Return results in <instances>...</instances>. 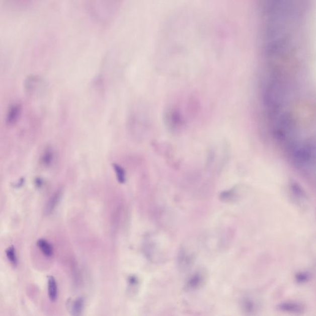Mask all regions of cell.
Returning a JSON list of instances; mask_svg holds the SVG:
<instances>
[{"label":"cell","instance_id":"1","mask_svg":"<svg viewBox=\"0 0 316 316\" xmlns=\"http://www.w3.org/2000/svg\"><path fill=\"white\" fill-rule=\"evenodd\" d=\"M124 0H86V10L90 18L99 25L113 21Z\"/></svg>","mask_w":316,"mask_h":316},{"label":"cell","instance_id":"2","mask_svg":"<svg viewBox=\"0 0 316 316\" xmlns=\"http://www.w3.org/2000/svg\"><path fill=\"white\" fill-rule=\"evenodd\" d=\"M6 6L16 12L29 9L33 5L35 0H4Z\"/></svg>","mask_w":316,"mask_h":316},{"label":"cell","instance_id":"3","mask_svg":"<svg viewBox=\"0 0 316 316\" xmlns=\"http://www.w3.org/2000/svg\"><path fill=\"white\" fill-rule=\"evenodd\" d=\"M241 306L244 311L247 314L253 315L257 312L259 309V303L253 297L251 296H244L242 299Z\"/></svg>","mask_w":316,"mask_h":316},{"label":"cell","instance_id":"4","mask_svg":"<svg viewBox=\"0 0 316 316\" xmlns=\"http://www.w3.org/2000/svg\"><path fill=\"white\" fill-rule=\"evenodd\" d=\"M277 307L280 311L292 314H301L304 311L303 306L295 302H284L278 305Z\"/></svg>","mask_w":316,"mask_h":316},{"label":"cell","instance_id":"5","mask_svg":"<svg viewBox=\"0 0 316 316\" xmlns=\"http://www.w3.org/2000/svg\"><path fill=\"white\" fill-rule=\"evenodd\" d=\"M291 196L293 198V201L299 204L304 203L307 201L306 193L304 191L301 187L296 184L291 185Z\"/></svg>","mask_w":316,"mask_h":316},{"label":"cell","instance_id":"6","mask_svg":"<svg viewBox=\"0 0 316 316\" xmlns=\"http://www.w3.org/2000/svg\"><path fill=\"white\" fill-rule=\"evenodd\" d=\"M204 282V276L202 272H197L190 278L187 282V287L188 289L194 290L201 287Z\"/></svg>","mask_w":316,"mask_h":316},{"label":"cell","instance_id":"7","mask_svg":"<svg viewBox=\"0 0 316 316\" xmlns=\"http://www.w3.org/2000/svg\"><path fill=\"white\" fill-rule=\"evenodd\" d=\"M21 113V106L15 104L11 106L7 114V122L9 124H15L20 118Z\"/></svg>","mask_w":316,"mask_h":316},{"label":"cell","instance_id":"8","mask_svg":"<svg viewBox=\"0 0 316 316\" xmlns=\"http://www.w3.org/2000/svg\"><path fill=\"white\" fill-rule=\"evenodd\" d=\"M42 80L39 76L31 75L27 78L26 81V87L28 92H35L42 84Z\"/></svg>","mask_w":316,"mask_h":316},{"label":"cell","instance_id":"9","mask_svg":"<svg viewBox=\"0 0 316 316\" xmlns=\"http://www.w3.org/2000/svg\"><path fill=\"white\" fill-rule=\"evenodd\" d=\"M48 295L51 301H55L58 296V287L55 279L53 276H49L48 280Z\"/></svg>","mask_w":316,"mask_h":316},{"label":"cell","instance_id":"10","mask_svg":"<svg viewBox=\"0 0 316 316\" xmlns=\"http://www.w3.org/2000/svg\"><path fill=\"white\" fill-rule=\"evenodd\" d=\"M37 246L42 252L47 257H51L53 254L52 245L45 239H40L37 241Z\"/></svg>","mask_w":316,"mask_h":316},{"label":"cell","instance_id":"11","mask_svg":"<svg viewBox=\"0 0 316 316\" xmlns=\"http://www.w3.org/2000/svg\"><path fill=\"white\" fill-rule=\"evenodd\" d=\"M61 197V192H56L51 198L50 201L48 203L47 207H46V212L48 214H50L54 211V209L56 208L57 205L59 203L60 198Z\"/></svg>","mask_w":316,"mask_h":316},{"label":"cell","instance_id":"12","mask_svg":"<svg viewBox=\"0 0 316 316\" xmlns=\"http://www.w3.org/2000/svg\"><path fill=\"white\" fill-rule=\"evenodd\" d=\"M193 261V257L191 255L187 254L185 251H182L180 254L179 263L183 268H187L192 264Z\"/></svg>","mask_w":316,"mask_h":316},{"label":"cell","instance_id":"13","mask_svg":"<svg viewBox=\"0 0 316 316\" xmlns=\"http://www.w3.org/2000/svg\"><path fill=\"white\" fill-rule=\"evenodd\" d=\"M113 168L118 181L120 183L124 184L126 178H125V173L123 168L117 164L113 165Z\"/></svg>","mask_w":316,"mask_h":316},{"label":"cell","instance_id":"14","mask_svg":"<svg viewBox=\"0 0 316 316\" xmlns=\"http://www.w3.org/2000/svg\"><path fill=\"white\" fill-rule=\"evenodd\" d=\"M7 257L10 261L11 263L14 266L17 265L18 259L16 255V251L15 247L11 246L6 250Z\"/></svg>","mask_w":316,"mask_h":316},{"label":"cell","instance_id":"15","mask_svg":"<svg viewBox=\"0 0 316 316\" xmlns=\"http://www.w3.org/2000/svg\"><path fill=\"white\" fill-rule=\"evenodd\" d=\"M236 197L235 192L233 190H229V191L221 193L220 198L221 199L222 201L228 203L233 202V201H235Z\"/></svg>","mask_w":316,"mask_h":316},{"label":"cell","instance_id":"16","mask_svg":"<svg viewBox=\"0 0 316 316\" xmlns=\"http://www.w3.org/2000/svg\"><path fill=\"white\" fill-rule=\"evenodd\" d=\"M84 306V301L83 298L76 299L72 306V311L73 315H78L83 311Z\"/></svg>","mask_w":316,"mask_h":316},{"label":"cell","instance_id":"17","mask_svg":"<svg viewBox=\"0 0 316 316\" xmlns=\"http://www.w3.org/2000/svg\"><path fill=\"white\" fill-rule=\"evenodd\" d=\"M310 274L309 272H301L296 276V281L297 283L303 284V283L308 282L310 279Z\"/></svg>","mask_w":316,"mask_h":316},{"label":"cell","instance_id":"18","mask_svg":"<svg viewBox=\"0 0 316 316\" xmlns=\"http://www.w3.org/2000/svg\"><path fill=\"white\" fill-rule=\"evenodd\" d=\"M52 159V152L51 151L50 149H48L47 151H46L45 152L44 156H43V162H44L45 164L46 165H49L50 164Z\"/></svg>","mask_w":316,"mask_h":316},{"label":"cell","instance_id":"19","mask_svg":"<svg viewBox=\"0 0 316 316\" xmlns=\"http://www.w3.org/2000/svg\"><path fill=\"white\" fill-rule=\"evenodd\" d=\"M42 181L40 179L36 180V185L38 187H41L42 185Z\"/></svg>","mask_w":316,"mask_h":316}]
</instances>
